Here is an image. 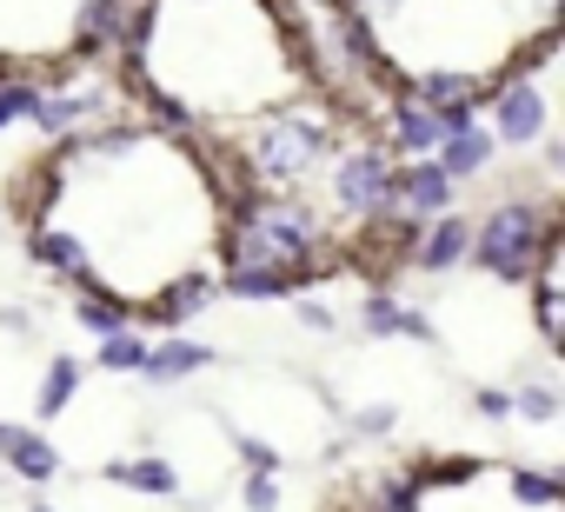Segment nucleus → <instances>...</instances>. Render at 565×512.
<instances>
[{"mask_svg":"<svg viewBox=\"0 0 565 512\" xmlns=\"http://www.w3.org/2000/svg\"><path fill=\"white\" fill-rule=\"evenodd\" d=\"M399 512H565L558 472L539 466H426L413 472V499Z\"/></svg>","mask_w":565,"mask_h":512,"instance_id":"nucleus-1","label":"nucleus"},{"mask_svg":"<svg viewBox=\"0 0 565 512\" xmlns=\"http://www.w3.org/2000/svg\"><path fill=\"white\" fill-rule=\"evenodd\" d=\"M320 167H333V120L320 107H300V100L294 107H273L246 134V200H259V193L266 200H287Z\"/></svg>","mask_w":565,"mask_h":512,"instance_id":"nucleus-2","label":"nucleus"},{"mask_svg":"<svg viewBox=\"0 0 565 512\" xmlns=\"http://www.w3.org/2000/svg\"><path fill=\"white\" fill-rule=\"evenodd\" d=\"M552 220H558V213L525 206V200L492 206V213L472 226V260H479L492 280H525L532 260H539V246H545V233H552Z\"/></svg>","mask_w":565,"mask_h":512,"instance_id":"nucleus-3","label":"nucleus"},{"mask_svg":"<svg viewBox=\"0 0 565 512\" xmlns=\"http://www.w3.org/2000/svg\"><path fill=\"white\" fill-rule=\"evenodd\" d=\"M327 186H333V206L340 213L380 220L386 213V186H393V153L386 147H347V153H333Z\"/></svg>","mask_w":565,"mask_h":512,"instance_id":"nucleus-4","label":"nucleus"},{"mask_svg":"<svg viewBox=\"0 0 565 512\" xmlns=\"http://www.w3.org/2000/svg\"><path fill=\"white\" fill-rule=\"evenodd\" d=\"M479 114H492V147H532V140H545V127H552V100H545V87H539V74H512V81H499L492 87V107H479Z\"/></svg>","mask_w":565,"mask_h":512,"instance_id":"nucleus-5","label":"nucleus"},{"mask_svg":"<svg viewBox=\"0 0 565 512\" xmlns=\"http://www.w3.org/2000/svg\"><path fill=\"white\" fill-rule=\"evenodd\" d=\"M452 200H459V186L433 167V160H406V167H393V186H386V213H406V220H446L452 213Z\"/></svg>","mask_w":565,"mask_h":512,"instance_id":"nucleus-6","label":"nucleus"},{"mask_svg":"<svg viewBox=\"0 0 565 512\" xmlns=\"http://www.w3.org/2000/svg\"><path fill=\"white\" fill-rule=\"evenodd\" d=\"M413 260H419V274H452V267H466V260H472V220H466V213L426 220Z\"/></svg>","mask_w":565,"mask_h":512,"instance_id":"nucleus-7","label":"nucleus"},{"mask_svg":"<svg viewBox=\"0 0 565 512\" xmlns=\"http://www.w3.org/2000/svg\"><path fill=\"white\" fill-rule=\"evenodd\" d=\"M433 153H439L433 167L459 186V180H472V173H486V167H492V134H486V120H479V127H466V134H446Z\"/></svg>","mask_w":565,"mask_h":512,"instance_id":"nucleus-8","label":"nucleus"},{"mask_svg":"<svg viewBox=\"0 0 565 512\" xmlns=\"http://www.w3.org/2000/svg\"><path fill=\"white\" fill-rule=\"evenodd\" d=\"M200 366H213V346H200V340H186V333H173V340H160V346H147V380L153 386H173V380H186V373H200Z\"/></svg>","mask_w":565,"mask_h":512,"instance_id":"nucleus-9","label":"nucleus"},{"mask_svg":"<svg viewBox=\"0 0 565 512\" xmlns=\"http://www.w3.org/2000/svg\"><path fill=\"white\" fill-rule=\"evenodd\" d=\"M107 479H114V486H127V492H147V499H173V492H180V472H173V459H160V452L114 459V466H107Z\"/></svg>","mask_w":565,"mask_h":512,"instance_id":"nucleus-10","label":"nucleus"},{"mask_svg":"<svg viewBox=\"0 0 565 512\" xmlns=\"http://www.w3.org/2000/svg\"><path fill=\"white\" fill-rule=\"evenodd\" d=\"M28 253H34V267H47V274L74 280V294L87 287V260H81V246H74L61 226H34V233H28Z\"/></svg>","mask_w":565,"mask_h":512,"instance_id":"nucleus-11","label":"nucleus"},{"mask_svg":"<svg viewBox=\"0 0 565 512\" xmlns=\"http://www.w3.org/2000/svg\"><path fill=\"white\" fill-rule=\"evenodd\" d=\"M360 327H366V333H380V340H393V333L433 340L426 313H419V307H406V300H393V294H366V307H360Z\"/></svg>","mask_w":565,"mask_h":512,"instance_id":"nucleus-12","label":"nucleus"},{"mask_svg":"<svg viewBox=\"0 0 565 512\" xmlns=\"http://www.w3.org/2000/svg\"><path fill=\"white\" fill-rule=\"evenodd\" d=\"M386 140L399 147V153H433L439 147V120H433V107H419V100H399L393 114H386Z\"/></svg>","mask_w":565,"mask_h":512,"instance_id":"nucleus-13","label":"nucleus"},{"mask_svg":"<svg viewBox=\"0 0 565 512\" xmlns=\"http://www.w3.org/2000/svg\"><path fill=\"white\" fill-rule=\"evenodd\" d=\"M206 300H213V280H206V274H186V280H173V287L153 300V320H147V327H167V333H180V327H186V320H193Z\"/></svg>","mask_w":565,"mask_h":512,"instance_id":"nucleus-14","label":"nucleus"},{"mask_svg":"<svg viewBox=\"0 0 565 512\" xmlns=\"http://www.w3.org/2000/svg\"><path fill=\"white\" fill-rule=\"evenodd\" d=\"M81 380H87V366L81 360H47V373H41V393H34V419H61L67 406H74V393H81Z\"/></svg>","mask_w":565,"mask_h":512,"instance_id":"nucleus-15","label":"nucleus"},{"mask_svg":"<svg viewBox=\"0 0 565 512\" xmlns=\"http://www.w3.org/2000/svg\"><path fill=\"white\" fill-rule=\"evenodd\" d=\"M0 459H8V466H14L21 479H34V486L61 472V452H54V446H47V439H41L34 426H14V439H8V452H0Z\"/></svg>","mask_w":565,"mask_h":512,"instance_id":"nucleus-16","label":"nucleus"},{"mask_svg":"<svg viewBox=\"0 0 565 512\" xmlns=\"http://www.w3.org/2000/svg\"><path fill=\"white\" fill-rule=\"evenodd\" d=\"M87 114H94V94H41L34 127H41L47 140H67V134H81V127H87Z\"/></svg>","mask_w":565,"mask_h":512,"instance_id":"nucleus-17","label":"nucleus"},{"mask_svg":"<svg viewBox=\"0 0 565 512\" xmlns=\"http://www.w3.org/2000/svg\"><path fill=\"white\" fill-rule=\"evenodd\" d=\"M74 320H81L94 340H114V333H127V327H134V313H127L120 300L94 294V287H81V294H74Z\"/></svg>","mask_w":565,"mask_h":512,"instance_id":"nucleus-18","label":"nucleus"},{"mask_svg":"<svg viewBox=\"0 0 565 512\" xmlns=\"http://www.w3.org/2000/svg\"><path fill=\"white\" fill-rule=\"evenodd\" d=\"M505 399H512V413L532 419V426H552V419H558V386H552V380H525V386H512Z\"/></svg>","mask_w":565,"mask_h":512,"instance_id":"nucleus-19","label":"nucleus"},{"mask_svg":"<svg viewBox=\"0 0 565 512\" xmlns=\"http://www.w3.org/2000/svg\"><path fill=\"white\" fill-rule=\"evenodd\" d=\"M147 346H153V340H140V327L100 340V373H140V366H147Z\"/></svg>","mask_w":565,"mask_h":512,"instance_id":"nucleus-20","label":"nucleus"},{"mask_svg":"<svg viewBox=\"0 0 565 512\" xmlns=\"http://www.w3.org/2000/svg\"><path fill=\"white\" fill-rule=\"evenodd\" d=\"M34 107H41V81H8V87H0V134L34 120Z\"/></svg>","mask_w":565,"mask_h":512,"instance_id":"nucleus-21","label":"nucleus"},{"mask_svg":"<svg viewBox=\"0 0 565 512\" xmlns=\"http://www.w3.org/2000/svg\"><path fill=\"white\" fill-rule=\"evenodd\" d=\"M239 499H246V512H279V479L273 472H246L239 479Z\"/></svg>","mask_w":565,"mask_h":512,"instance_id":"nucleus-22","label":"nucleus"},{"mask_svg":"<svg viewBox=\"0 0 565 512\" xmlns=\"http://www.w3.org/2000/svg\"><path fill=\"white\" fill-rule=\"evenodd\" d=\"M294 313H300L307 333H333V327H340V313H333L327 300H313V294H294Z\"/></svg>","mask_w":565,"mask_h":512,"instance_id":"nucleus-23","label":"nucleus"},{"mask_svg":"<svg viewBox=\"0 0 565 512\" xmlns=\"http://www.w3.org/2000/svg\"><path fill=\"white\" fill-rule=\"evenodd\" d=\"M233 446H239V459H246L253 472H279V452H273L259 433H233Z\"/></svg>","mask_w":565,"mask_h":512,"instance_id":"nucleus-24","label":"nucleus"},{"mask_svg":"<svg viewBox=\"0 0 565 512\" xmlns=\"http://www.w3.org/2000/svg\"><path fill=\"white\" fill-rule=\"evenodd\" d=\"M393 426H399V406H386V399L353 413V433H393Z\"/></svg>","mask_w":565,"mask_h":512,"instance_id":"nucleus-25","label":"nucleus"},{"mask_svg":"<svg viewBox=\"0 0 565 512\" xmlns=\"http://www.w3.org/2000/svg\"><path fill=\"white\" fill-rule=\"evenodd\" d=\"M472 406H479V419H512V399H505L499 386H486V393H479Z\"/></svg>","mask_w":565,"mask_h":512,"instance_id":"nucleus-26","label":"nucleus"},{"mask_svg":"<svg viewBox=\"0 0 565 512\" xmlns=\"http://www.w3.org/2000/svg\"><path fill=\"white\" fill-rule=\"evenodd\" d=\"M8 439H14V419H0V452H8Z\"/></svg>","mask_w":565,"mask_h":512,"instance_id":"nucleus-27","label":"nucleus"}]
</instances>
